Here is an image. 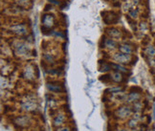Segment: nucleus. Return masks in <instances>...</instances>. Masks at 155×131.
Instances as JSON below:
<instances>
[{"label": "nucleus", "mask_w": 155, "mask_h": 131, "mask_svg": "<svg viewBox=\"0 0 155 131\" xmlns=\"http://www.w3.org/2000/svg\"><path fill=\"white\" fill-rule=\"evenodd\" d=\"M111 58H112V61L116 63H120L123 65H128V64H132L133 55H127V54H124L120 51H118L112 54Z\"/></svg>", "instance_id": "39448f33"}, {"label": "nucleus", "mask_w": 155, "mask_h": 131, "mask_svg": "<svg viewBox=\"0 0 155 131\" xmlns=\"http://www.w3.org/2000/svg\"><path fill=\"white\" fill-rule=\"evenodd\" d=\"M46 88L50 93L53 94H61L65 92V86L62 81L58 80H52L46 82Z\"/></svg>", "instance_id": "423d86ee"}, {"label": "nucleus", "mask_w": 155, "mask_h": 131, "mask_svg": "<svg viewBox=\"0 0 155 131\" xmlns=\"http://www.w3.org/2000/svg\"><path fill=\"white\" fill-rule=\"evenodd\" d=\"M153 116L155 117V103H154V105H153Z\"/></svg>", "instance_id": "473e14b6"}, {"label": "nucleus", "mask_w": 155, "mask_h": 131, "mask_svg": "<svg viewBox=\"0 0 155 131\" xmlns=\"http://www.w3.org/2000/svg\"><path fill=\"white\" fill-rule=\"evenodd\" d=\"M106 92H108L110 94H119L122 92V87L120 86H113V87H110L106 90Z\"/></svg>", "instance_id": "bb28decb"}, {"label": "nucleus", "mask_w": 155, "mask_h": 131, "mask_svg": "<svg viewBox=\"0 0 155 131\" xmlns=\"http://www.w3.org/2000/svg\"><path fill=\"white\" fill-rule=\"evenodd\" d=\"M106 34L107 37L112 38L116 40H119L123 38V33L121 30H119L115 27H110V28H107L106 29Z\"/></svg>", "instance_id": "4468645a"}, {"label": "nucleus", "mask_w": 155, "mask_h": 131, "mask_svg": "<svg viewBox=\"0 0 155 131\" xmlns=\"http://www.w3.org/2000/svg\"><path fill=\"white\" fill-rule=\"evenodd\" d=\"M147 64L150 65L151 68H155V57H154L147 58Z\"/></svg>", "instance_id": "c85d7f7f"}, {"label": "nucleus", "mask_w": 155, "mask_h": 131, "mask_svg": "<svg viewBox=\"0 0 155 131\" xmlns=\"http://www.w3.org/2000/svg\"><path fill=\"white\" fill-rule=\"evenodd\" d=\"M41 30H42V34H51V30L56 26L57 24V19L56 16L51 13H45L41 16Z\"/></svg>", "instance_id": "7ed1b4c3"}, {"label": "nucleus", "mask_w": 155, "mask_h": 131, "mask_svg": "<svg viewBox=\"0 0 155 131\" xmlns=\"http://www.w3.org/2000/svg\"><path fill=\"white\" fill-rule=\"evenodd\" d=\"M110 64H111V67H112L113 71H118V72H121L123 74L128 73V69H127V67H126V65H123V64H120V63H116L114 61L110 62Z\"/></svg>", "instance_id": "aec40b11"}, {"label": "nucleus", "mask_w": 155, "mask_h": 131, "mask_svg": "<svg viewBox=\"0 0 155 131\" xmlns=\"http://www.w3.org/2000/svg\"><path fill=\"white\" fill-rule=\"evenodd\" d=\"M127 15L130 19H132V20H137L139 18V15H140V11L138 9V7H133L131 8L128 11H127Z\"/></svg>", "instance_id": "4be33fe9"}, {"label": "nucleus", "mask_w": 155, "mask_h": 131, "mask_svg": "<svg viewBox=\"0 0 155 131\" xmlns=\"http://www.w3.org/2000/svg\"><path fill=\"white\" fill-rule=\"evenodd\" d=\"M11 47L14 50V54L16 57H25V56L29 55L30 52H31L29 43L25 42V41H22L20 39L13 40Z\"/></svg>", "instance_id": "f03ea898"}, {"label": "nucleus", "mask_w": 155, "mask_h": 131, "mask_svg": "<svg viewBox=\"0 0 155 131\" xmlns=\"http://www.w3.org/2000/svg\"><path fill=\"white\" fill-rule=\"evenodd\" d=\"M139 121L136 120L135 118H133L132 116H131L129 119H127V122L126 123V126L129 129H134V128H138L139 127Z\"/></svg>", "instance_id": "5701e85b"}, {"label": "nucleus", "mask_w": 155, "mask_h": 131, "mask_svg": "<svg viewBox=\"0 0 155 131\" xmlns=\"http://www.w3.org/2000/svg\"><path fill=\"white\" fill-rule=\"evenodd\" d=\"M102 47L109 52H115L119 48V44L116 39L105 37L102 39Z\"/></svg>", "instance_id": "9b49d317"}, {"label": "nucleus", "mask_w": 155, "mask_h": 131, "mask_svg": "<svg viewBox=\"0 0 155 131\" xmlns=\"http://www.w3.org/2000/svg\"><path fill=\"white\" fill-rule=\"evenodd\" d=\"M9 32L15 35V37L22 38L28 34L29 30L27 25L24 24V23H15V24H12L9 27Z\"/></svg>", "instance_id": "6e6552de"}, {"label": "nucleus", "mask_w": 155, "mask_h": 131, "mask_svg": "<svg viewBox=\"0 0 155 131\" xmlns=\"http://www.w3.org/2000/svg\"><path fill=\"white\" fill-rule=\"evenodd\" d=\"M47 73L49 76L53 77V78H59L63 74V68L62 67H57V68H50L47 70Z\"/></svg>", "instance_id": "412c9836"}, {"label": "nucleus", "mask_w": 155, "mask_h": 131, "mask_svg": "<svg viewBox=\"0 0 155 131\" xmlns=\"http://www.w3.org/2000/svg\"><path fill=\"white\" fill-rule=\"evenodd\" d=\"M31 1V0H15V2L19 6V7H27L29 5V2Z\"/></svg>", "instance_id": "cd10ccee"}, {"label": "nucleus", "mask_w": 155, "mask_h": 131, "mask_svg": "<svg viewBox=\"0 0 155 131\" xmlns=\"http://www.w3.org/2000/svg\"><path fill=\"white\" fill-rule=\"evenodd\" d=\"M19 108L20 110L24 111V112H35L38 109V104L35 100H23L22 103L19 104Z\"/></svg>", "instance_id": "f8f14e48"}, {"label": "nucleus", "mask_w": 155, "mask_h": 131, "mask_svg": "<svg viewBox=\"0 0 155 131\" xmlns=\"http://www.w3.org/2000/svg\"><path fill=\"white\" fill-rule=\"evenodd\" d=\"M114 117L116 120L119 121H124L127 119H129L131 116L133 115V111L131 106H129L128 104H124L122 106H119L118 108H116V110L114 111Z\"/></svg>", "instance_id": "20e7f679"}, {"label": "nucleus", "mask_w": 155, "mask_h": 131, "mask_svg": "<svg viewBox=\"0 0 155 131\" xmlns=\"http://www.w3.org/2000/svg\"><path fill=\"white\" fill-rule=\"evenodd\" d=\"M50 116H52V126L58 128L68 123V115L62 109L50 110Z\"/></svg>", "instance_id": "f257e3e1"}, {"label": "nucleus", "mask_w": 155, "mask_h": 131, "mask_svg": "<svg viewBox=\"0 0 155 131\" xmlns=\"http://www.w3.org/2000/svg\"><path fill=\"white\" fill-rule=\"evenodd\" d=\"M55 131H75V128L73 127V126L67 123V124H65V126L55 128Z\"/></svg>", "instance_id": "a878e982"}, {"label": "nucleus", "mask_w": 155, "mask_h": 131, "mask_svg": "<svg viewBox=\"0 0 155 131\" xmlns=\"http://www.w3.org/2000/svg\"><path fill=\"white\" fill-rule=\"evenodd\" d=\"M114 131H130V129H129V128H127V127H122V126H119V127L115 128V129H114Z\"/></svg>", "instance_id": "c756f323"}, {"label": "nucleus", "mask_w": 155, "mask_h": 131, "mask_svg": "<svg viewBox=\"0 0 155 131\" xmlns=\"http://www.w3.org/2000/svg\"><path fill=\"white\" fill-rule=\"evenodd\" d=\"M15 126L18 128H27L31 126V116L30 115H19L13 120Z\"/></svg>", "instance_id": "1a4fd4ad"}, {"label": "nucleus", "mask_w": 155, "mask_h": 131, "mask_svg": "<svg viewBox=\"0 0 155 131\" xmlns=\"http://www.w3.org/2000/svg\"><path fill=\"white\" fill-rule=\"evenodd\" d=\"M144 103H142L141 100H139V102H136L134 103H132V105H131V108H132V111L133 113H141L143 111V109H144Z\"/></svg>", "instance_id": "393cba45"}, {"label": "nucleus", "mask_w": 155, "mask_h": 131, "mask_svg": "<svg viewBox=\"0 0 155 131\" xmlns=\"http://www.w3.org/2000/svg\"><path fill=\"white\" fill-rule=\"evenodd\" d=\"M131 2H132V5L134 7H138L139 4L141 3V0H131Z\"/></svg>", "instance_id": "7c9ffc66"}, {"label": "nucleus", "mask_w": 155, "mask_h": 131, "mask_svg": "<svg viewBox=\"0 0 155 131\" xmlns=\"http://www.w3.org/2000/svg\"><path fill=\"white\" fill-rule=\"evenodd\" d=\"M130 131H141L139 128H134V129H130Z\"/></svg>", "instance_id": "2f4dec72"}, {"label": "nucleus", "mask_w": 155, "mask_h": 131, "mask_svg": "<svg viewBox=\"0 0 155 131\" xmlns=\"http://www.w3.org/2000/svg\"><path fill=\"white\" fill-rule=\"evenodd\" d=\"M110 77V80L113 83H123L124 81V74L121 72H118V71H113L109 73Z\"/></svg>", "instance_id": "dca6fc26"}, {"label": "nucleus", "mask_w": 155, "mask_h": 131, "mask_svg": "<svg viewBox=\"0 0 155 131\" xmlns=\"http://www.w3.org/2000/svg\"><path fill=\"white\" fill-rule=\"evenodd\" d=\"M99 70L101 72L103 73H108L111 72L112 67H111V64L110 62H107V61H100V65H99Z\"/></svg>", "instance_id": "b1692460"}, {"label": "nucleus", "mask_w": 155, "mask_h": 131, "mask_svg": "<svg viewBox=\"0 0 155 131\" xmlns=\"http://www.w3.org/2000/svg\"><path fill=\"white\" fill-rule=\"evenodd\" d=\"M42 58L45 63L49 64V65H53L55 63L57 57L55 56V54L51 51H46L42 54Z\"/></svg>", "instance_id": "a211bd4d"}, {"label": "nucleus", "mask_w": 155, "mask_h": 131, "mask_svg": "<svg viewBox=\"0 0 155 131\" xmlns=\"http://www.w3.org/2000/svg\"><path fill=\"white\" fill-rule=\"evenodd\" d=\"M104 21L108 25L116 24L118 22V15L114 11H105L104 15Z\"/></svg>", "instance_id": "2eb2a0df"}, {"label": "nucleus", "mask_w": 155, "mask_h": 131, "mask_svg": "<svg viewBox=\"0 0 155 131\" xmlns=\"http://www.w3.org/2000/svg\"><path fill=\"white\" fill-rule=\"evenodd\" d=\"M21 76H22V78L26 80L27 81H33L35 80V77L38 78V76H39L38 70L37 67H35L33 64H27L26 66L23 68Z\"/></svg>", "instance_id": "0eeeda50"}, {"label": "nucleus", "mask_w": 155, "mask_h": 131, "mask_svg": "<svg viewBox=\"0 0 155 131\" xmlns=\"http://www.w3.org/2000/svg\"><path fill=\"white\" fill-rule=\"evenodd\" d=\"M124 1H128V0H124Z\"/></svg>", "instance_id": "72a5a7b5"}, {"label": "nucleus", "mask_w": 155, "mask_h": 131, "mask_svg": "<svg viewBox=\"0 0 155 131\" xmlns=\"http://www.w3.org/2000/svg\"><path fill=\"white\" fill-rule=\"evenodd\" d=\"M118 50L124 53V54H127V55H133V53L135 52V46L130 43V42H123L119 44V48Z\"/></svg>", "instance_id": "ddd939ff"}, {"label": "nucleus", "mask_w": 155, "mask_h": 131, "mask_svg": "<svg viewBox=\"0 0 155 131\" xmlns=\"http://www.w3.org/2000/svg\"><path fill=\"white\" fill-rule=\"evenodd\" d=\"M142 54H143V56L146 57V59L150 57H155V45L148 44L145 46L144 49H143Z\"/></svg>", "instance_id": "f3484780"}, {"label": "nucleus", "mask_w": 155, "mask_h": 131, "mask_svg": "<svg viewBox=\"0 0 155 131\" xmlns=\"http://www.w3.org/2000/svg\"><path fill=\"white\" fill-rule=\"evenodd\" d=\"M142 99V94L140 91H130L128 94L123 96L122 100L124 104H132L136 102H139Z\"/></svg>", "instance_id": "9d476101"}, {"label": "nucleus", "mask_w": 155, "mask_h": 131, "mask_svg": "<svg viewBox=\"0 0 155 131\" xmlns=\"http://www.w3.org/2000/svg\"><path fill=\"white\" fill-rule=\"evenodd\" d=\"M148 30H150V25H148L147 21V20H141L138 24V32L141 34L142 37L146 35V34L148 32Z\"/></svg>", "instance_id": "6ab92c4d"}]
</instances>
